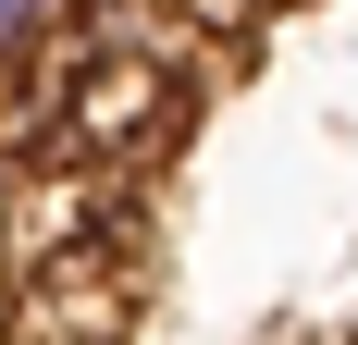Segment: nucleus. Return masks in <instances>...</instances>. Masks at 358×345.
I'll use <instances>...</instances> for the list:
<instances>
[{
    "instance_id": "nucleus-1",
    "label": "nucleus",
    "mask_w": 358,
    "mask_h": 345,
    "mask_svg": "<svg viewBox=\"0 0 358 345\" xmlns=\"http://www.w3.org/2000/svg\"><path fill=\"white\" fill-rule=\"evenodd\" d=\"M25 124L50 136V172H87V185H124V172L173 161L185 124H198V50H185L161 13L136 0H87L50 50V87L13 111V161H25Z\"/></svg>"
},
{
    "instance_id": "nucleus-2",
    "label": "nucleus",
    "mask_w": 358,
    "mask_h": 345,
    "mask_svg": "<svg viewBox=\"0 0 358 345\" xmlns=\"http://www.w3.org/2000/svg\"><path fill=\"white\" fill-rule=\"evenodd\" d=\"M62 25H74V0H0V87H13L25 62H50Z\"/></svg>"
},
{
    "instance_id": "nucleus-3",
    "label": "nucleus",
    "mask_w": 358,
    "mask_h": 345,
    "mask_svg": "<svg viewBox=\"0 0 358 345\" xmlns=\"http://www.w3.org/2000/svg\"><path fill=\"white\" fill-rule=\"evenodd\" d=\"M136 13H222V0H136Z\"/></svg>"
}]
</instances>
